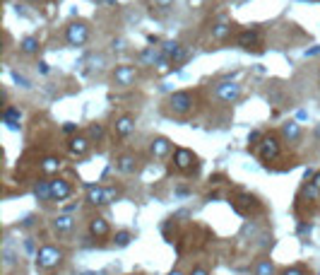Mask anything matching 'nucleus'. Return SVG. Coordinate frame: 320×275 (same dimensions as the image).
I'll return each instance as SVG.
<instances>
[{
  "mask_svg": "<svg viewBox=\"0 0 320 275\" xmlns=\"http://www.w3.org/2000/svg\"><path fill=\"white\" fill-rule=\"evenodd\" d=\"M166 106H169V111H171L174 116L186 119V116H191L192 111H195L197 97H195V92H191V89H181V92H174V94L166 99Z\"/></svg>",
  "mask_w": 320,
  "mask_h": 275,
  "instance_id": "obj_1",
  "label": "nucleus"
},
{
  "mask_svg": "<svg viewBox=\"0 0 320 275\" xmlns=\"http://www.w3.org/2000/svg\"><path fill=\"white\" fill-rule=\"evenodd\" d=\"M65 254L63 249H58V246H51V244H44L39 251H36V256H34V263H36V268L39 271H56L61 263H63Z\"/></svg>",
  "mask_w": 320,
  "mask_h": 275,
  "instance_id": "obj_2",
  "label": "nucleus"
},
{
  "mask_svg": "<svg viewBox=\"0 0 320 275\" xmlns=\"http://www.w3.org/2000/svg\"><path fill=\"white\" fill-rule=\"evenodd\" d=\"M282 136H277V133H265V138H262V142L256 147L257 157L267 164V162H274L279 155H282Z\"/></svg>",
  "mask_w": 320,
  "mask_h": 275,
  "instance_id": "obj_3",
  "label": "nucleus"
},
{
  "mask_svg": "<svg viewBox=\"0 0 320 275\" xmlns=\"http://www.w3.org/2000/svg\"><path fill=\"white\" fill-rule=\"evenodd\" d=\"M212 94H214V99L222 102V104H236V102L241 99V85L234 82V80H222V82L214 85Z\"/></svg>",
  "mask_w": 320,
  "mask_h": 275,
  "instance_id": "obj_4",
  "label": "nucleus"
},
{
  "mask_svg": "<svg viewBox=\"0 0 320 275\" xmlns=\"http://www.w3.org/2000/svg\"><path fill=\"white\" fill-rule=\"evenodd\" d=\"M65 41H67V46H75V49L84 46V44L89 41V24L82 22V19L70 22V24L65 27Z\"/></svg>",
  "mask_w": 320,
  "mask_h": 275,
  "instance_id": "obj_5",
  "label": "nucleus"
},
{
  "mask_svg": "<svg viewBox=\"0 0 320 275\" xmlns=\"http://www.w3.org/2000/svg\"><path fill=\"white\" fill-rule=\"evenodd\" d=\"M174 167H176L178 172H183V174L197 172V167H200L197 155H195L192 150H188V147H176V150H174Z\"/></svg>",
  "mask_w": 320,
  "mask_h": 275,
  "instance_id": "obj_6",
  "label": "nucleus"
},
{
  "mask_svg": "<svg viewBox=\"0 0 320 275\" xmlns=\"http://www.w3.org/2000/svg\"><path fill=\"white\" fill-rule=\"evenodd\" d=\"M174 142L169 140V138H164V136H157V138H152V142H149V155L154 157V159H166V157H171L174 155Z\"/></svg>",
  "mask_w": 320,
  "mask_h": 275,
  "instance_id": "obj_7",
  "label": "nucleus"
},
{
  "mask_svg": "<svg viewBox=\"0 0 320 275\" xmlns=\"http://www.w3.org/2000/svg\"><path fill=\"white\" fill-rule=\"evenodd\" d=\"M116 169L121 174H137L140 172V155L137 152H123L116 157Z\"/></svg>",
  "mask_w": 320,
  "mask_h": 275,
  "instance_id": "obj_8",
  "label": "nucleus"
},
{
  "mask_svg": "<svg viewBox=\"0 0 320 275\" xmlns=\"http://www.w3.org/2000/svg\"><path fill=\"white\" fill-rule=\"evenodd\" d=\"M137 80V68L135 66H118L113 70V85L116 87H130Z\"/></svg>",
  "mask_w": 320,
  "mask_h": 275,
  "instance_id": "obj_9",
  "label": "nucleus"
},
{
  "mask_svg": "<svg viewBox=\"0 0 320 275\" xmlns=\"http://www.w3.org/2000/svg\"><path fill=\"white\" fill-rule=\"evenodd\" d=\"M72 196V186H70V181H65V179H51V201L53 203H63Z\"/></svg>",
  "mask_w": 320,
  "mask_h": 275,
  "instance_id": "obj_10",
  "label": "nucleus"
},
{
  "mask_svg": "<svg viewBox=\"0 0 320 275\" xmlns=\"http://www.w3.org/2000/svg\"><path fill=\"white\" fill-rule=\"evenodd\" d=\"M159 53L161 56H166L169 61H174V63H181V61H186V49L178 44V41H161V49H159Z\"/></svg>",
  "mask_w": 320,
  "mask_h": 275,
  "instance_id": "obj_11",
  "label": "nucleus"
},
{
  "mask_svg": "<svg viewBox=\"0 0 320 275\" xmlns=\"http://www.w3.org/2000/svg\"><path fill=\"white\" fill-rule=\"evenodd\" d=\"M89 147H92V140L87 136H72L67 140V150H70V155L72 157H84L87 152H89Z\"/></svg>",
  "mask_w": 320,
  "mask_h": 275,
  "instance_id": "obj_12",
  "label": "nucleus"
},
{
  "mask_svg": "<svg viewBox=\"0 0 320 275\" xmlns=\"http://www.w3.org/2000/svg\"><path fill=\"white\" fill-rule=\"evenodd\" d=\"M109 234H111V227H109V220H106V217L96 215V217L89 220V237H92V239H104V237H109Z\"/></svg>",
  "mask_w": 320,
  "mask_h": 275,
  "instance_id": "obj_13",
  "label": "nucleus"
},
{
  "mask_svg": "<svg viewBox=\"0 0 320 275\" xmlns=\"http://www.w3.org/2000/svg\"><path fill=\"white\" fill-rule=\"evenodd\" d=\"M51 229H53L56 234H70V232L75 229V217H72L70 212L56 215V217L51 220Z\"/></svg>",
  "mask_w": 320,
  "mask_h": 275,
  "instance_id": "obj_14",
  "label": "nucleus"
},
{
  "mask_svg": "<svg viewBox=\"0 0 320 275\" xmlns=\"http://www.w3.org/2000/svg\"><path fill=\"white\" fill-rule=\"evenodd\" d=\"M0 119H2V123L10 128V131H19V121H22V111L17 109V106H5L2 109V114H0Z\"/></svg>",
  "mask_w": 320,
  "mask_h": 275,
  "instance_id": "obj_15",
  "label": "nucleus"
},
{
  "mask_svg": "<svg viewBox=\"0 0 320 275\" xmlns=\"http://www.w3.org/2000/svg\"><path fill=\"white\" fill-rule=\"evenodd\" d=\"M113 131H116V136L118 138H128L130 133L135 131V116H132V114H123V116H118L116 123H113Z\"/></svg>",
  "mask_w": 320,
  "mask_h": 275,
  "instance_id": "obj_16",
  "label": "nucleus"
},
{
  "mask_svg": "<svg viewBox=\"0 0 320 275\" xmlns=\"http://www.w3.org/2000/svg\"><path fill=\"white\" fill-rule=\"evenodd\" d=\"M236 41H239V46L246 49V51L256 49V46H260V29H243V32L239 34Z\"/></svg>",
  "mask_w": 320,
  "mask_h": 275,
  "instance_id": "obj_17",
  "label": "nucleus"
},
{
  "mask_svg": "<svg viewBox=\"0 0 320 275\" xmlns=\"http://www.w3.org/2000/svg\"><path fill=\"white\" fill-rule=\"evenodd\" d=\"M279 136L284 142H299L301 140V126L296 121H284L279 128Z\"/></svg>",
  "mask_w": 320,
  "mask_h": 275,
  "instance_id": "obj_18",
  "label": "nucleus"
},
{
  "mask_svg": "<svg viewBox=\"0 0 320 275\" xmlns=\"http://www.w3.org/2000/svg\"><path fill=\"white\" fill-rule=\"evenodd\" d=\"M87 203H92V206H96V207L106 206V186L89 184L87 186Z\"/></svg>",
  "mask_w": 320,
  "mask_h": 275,
  "instance_id": "obj_19",
  "label": "nucleus"
},
{
  "mask_svg": "<svg viewBox=\"0 0 320 275\" xmlns=\"http://www.w3.org/2000/svg\"><path fill=\"white\" fill-rule=\"evenodd\" d=\"M231 22H226V19H217L214 24H212V29H209V34H212V39H217V41H226L229 36H231Z\"/></svg>",
  "mask_w": 320,
  "mask_h": 275,
  "instance_id": "obj_20",
  "label": "nucleus"
},
{
  "mask_svg": "<svg viewBox=\"0 0 320 275\" xmlns=\"http://www.w3.org/2000/svg\"><path fill=\"white\" fill-rule=\"evenodd\" d=\"M39 169H41L44 174H58V172L63 169V159L48 155V157H44V159L39 162Z\"/></svg>",
  "mask_w": 320,
  "mask_h": 275,
  "instance_id": "obj_21",
  "label": "nucleus"
},
{
  "mask_svg": "<svg viewBox=\"0 0 320 275\" xmlns=\"http://www.w3.org/2000/svg\"><path fill=\"white\" fill-rule=\"evenodd\" d=\"M34 198L36 201H44V203H53L51 201V181H36L34 189H32Z\"/></svg>",
  "mask_w": 320,
  "mask_h": 275,
  "instance_id": "obj_22",
  "label": "nucleus"
},
{
  "mask_svg": "<svg viewBox=\"0 0 320 275\" xmlns=\"http://www.w3.org/2000/svg\"><path fill=\"white\" fill-rule=\"evenodd\" d=\"M39 49H41V41H39L36 36H24V39L19 41V51H22L24 56H36Z\"/></svg>",
  "mask_w": 320,
  "mask_h": 275,
  "instance_id": "obj_23",
  "label": "nucleus"
},
{
  "mask_svg": "<svg viewBox=\"0 0 320 275\" xmlns=\"http://www.w3.org/2000/svg\"><path fill=\"white\" fill-rule=\"evenodd\" d=\"M87 138H89L92 142H101V140L106 138L104 126H101V123H89V126H87Z\"/></svg>",
  "mask_w": 320,
  "mask_h": 275,
  "instance_id": "obj_24",
  "label": "nucleus"
},
{
  "mask_svg": "<svg viewBox=\"0 0 320 275\" xmlns=\"http://www.w3.org/2000/svg\"><path fill=\"white\" fill-rule=\"evenodd\" d=\"M130 241H132V232H130V229H121V232H116V237H113V246H116V249H126Z\"/></svg>",
  "mask_w": 320,
  "mask_h": 275,
  "instance_id": "obj_25",
  "label": "nucleus"
},
{
  "mask_svg": "<svg viewBox=\"0 0 320 275\" xmlns=\"http://www.w3.org/2000/svg\"><path fill=\"white\" fill-rule=\"evenodd\" d=\"M253 275H274V263L270 258H260L256 263V271Z\"/></svg>",
  "mask_w": 320,
  "mask_h": 275,
  "instance_id": "obj_26",
  "label": "nucleus"
},
{
  "mask_svg": "<svg viewBox=\"0 0 320 275\" xmlns=\"http://www.w3.org/2000/svg\"><path fill=\"white\" fill-rule=\"evenodd\" d=\"M152 7L157 10V12H169L171 7H174V0H152ZM152 10V12H154Z\"/></svg>",
  "mask_w": 320,
  "mask_h": 275,
  "instance_id": "obj_27",
  "label": "nucleus"
},
{
  "mask_svg": "<svg viewBox=\"0 0 320 275\" xmlns=\"http://www.w3.org/2000/svg\"><path fill=\"white\" fill-rule=\"evenodd\" d=\"M116 201H121V191L116 186H106V206H111Z\"/></svg>",
  "mask_w": 320,
  "mask_h": 275,
  "instance_id": "obj_28",
  "label": "nucleus"
},
{
  "mask_svg": "<svg viewBox=\"0 0 320 275\" xmlns=\"http://www.w3.org/2000/svg\"><path fill=\"white\" fill-rule=\"evenodd\" d=\"M282 275H311V271H308L306 266H289Z\"/></svg>",
  "mask_w": 320,
  "mask_h": 275,
  "instance_id": "obj_29",
  "label": "nucleus"
},
{
  "mask_svg": "<svg viewBox=\"0 0 320 275\" xmlns=\"http://www.w3.org/2000/svg\"><path fill=\"white\" fill-rule=\"evenodd\" d=\"M12 80H15L19 87H24V89H27V87H32V82H29L24 75H19V72H12Z\"/></svg>",
  "mask_w": 320,
  "mask_h": 275,
  "instance_id": "obj_30",
  "label": "nucleus"
},
{
  "mask_svg": "<svg viewBox=\"0 0 320 275\" xmlns=\"http://www.w3.org/2000/svg\"><path fill=\"white\" fill-rule=\"evenodd\" d=\"M188 275H209V271H207L205 266H195V268H192Z\"/></svg>",
  "mask_w": 320,
  "mask_h": 275,
  "instance_id": "obj_31",
  "label": "nucleus"
},
{
  "mask_svg": "<svg viewBox=\"0 0 320 275\" xmlns=\"http://www.w3.org/2000/svg\"><path fill=\"white\" fill-rule=\"evenodd\" d=\"M111 46H113V51H123V49H126V41H123V39H113Z\"/></svg>",
  "mask_w": 320,
  "mask_h": 275,
  "instance_id": "obj_32",
  "label": "nucleus"
},
{
  "mask_svg": "<svg viewBox=\"0 0 320 275\" xmlns=\"http://www.w3.org/2000/svg\"><path fill=\"white\" fill-rule=\"evenodd\" d=\"M63 133H67V136H70V133H77V123H65Z\"/></svg>",
  "mask_w": 320,
  "mask_h": 275,
  "instance_id": "obj_33",
  "label": "nucleus"
},
{
  "mask_svg": "<svg viewBox=\"0 0 320 275\" xmlns=\"http://www.w3.org/2000/svg\"><path fill=\"white\" fill-rule=\"evenodd\" d=\"M299 234H311V224L301 222V224H299Z\"/></svg>",
  "mask_w": 320,
  "mask_h": 275,
  "instance_id": "obj_34",
  "label": "nucleus"
},
{
  "mask_svg": "<svg viewBox=\"0 0 320 275\" xmlns=\"http://www.w3.org/2000/svg\"><path fill=\"white\" fill-rule=\"evenodd\" d=\"M311 184H313V186H316V189H318V191H320V172H316V174H313V179H311Z\"/></svg>",
  "mask_w": 320,
  "mask_h": 275,
  "instance_id": "obj_35",
  "label": "nucleus"
},
{
  "mask_svg": "<svg viewBox=\"0 0 320 275\" xmlns=\"http://www.w3.org/2000/svg\"><path fill=\"white\" fill-rule=\"evenodd\" d=\"M39 70L46 75V72H48V63H46V61H41V63H39Z\"/></svg>",
  "mask_w": 320,
  "mask_h": 275,
  "instance_id": "obj_36",
  "label": "nucleus"
},
{
  "mask_svg": "<svg viewBox=\"0 0 320 275\" xmlns=\"http://www.w3.org/2000/svg\"><path fill=\"white\" fill-rule=\"evenodd\" d=\"M316 53H320V46H316V49H311V51H306V56H316Z\"/></svg>",
  "mask_w": 320,
  "mask_h": 275,
  "instance_id": "obj_37",
  "label": "nucleus"
},
{
  "mask_svg": "<svg viewBox=\"0 0 320 275\" xmlns=\"http://www.w3.org/2000/svg\"><path fill=\"white\" fill-rule=\"evenodd\" d=\"M169 275H183V273H181V271H171Z\"/></svg>",
  "mask_w": 320,
  "mask_h": 275,
  "instance_id": "obj_38",
  "label": "nucleus"
},
{
  "mask_svg": "<svg viewBox=\"0 0 320 275\" xmlns=\"http://www.w3.org/2000/svg\"><path fill=\"white\" fill-rule=\"evenodd\" d=\"M80 275H96V273H92V271H84V273H80Z\"/></svg>",
  "mask_w": 320,
  "mask_h": 275,
  "instance_id": "obj_39",
  "label": "nucleus"
},
{
  "mask_svg": "<svg viewBox=\"0 0 320 275\" xmlns=\"http://www.w3.org/2000/svg\"><path fill=\"white\" fill-rule=\"evenodd\" d=\"M316 133H318V138H320V126H318V128H316Z\"/></svg>",
  "mask_w": 320,
  "mask_h": 275,
  "instance_id": "obj_40",
  "label": "nucleus"
}]
</instances>
